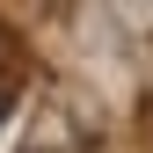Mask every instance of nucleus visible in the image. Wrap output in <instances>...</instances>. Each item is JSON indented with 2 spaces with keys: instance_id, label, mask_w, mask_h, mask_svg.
I'll return each mask as SVG.
<instances>
[{
  "instance_id": "obj_1",
  "label": "nucleus",
  "mask_w": 153,
  "mask_h": 153,
  "mask_svg": "<svg viewBox=\"0 0 153 153\" xmlns=\"http://www.w3.org/2000/svg\"><path fill=\"white\" fill-rule=\"evenodd\" d=\"M0 109H7V95H0Z\"/></svg>"
}]
</instances>
